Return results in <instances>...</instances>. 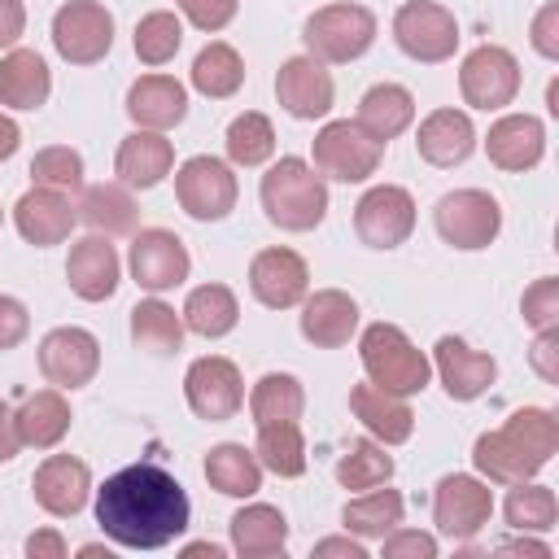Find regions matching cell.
<instances>
[{
    "mask_svg": "<svg viewBox=\"0 0 559 559\" xmlns=\"http://www.w3.org/2000/svg\"><path fill=\"white\" fill-rule=\"evenodd\" d=\"M26 559H66V537L57 528H35L26 537Z\"/></svg>",
    "mask_w": 559,
    "mask_h": 559,
    "instance_id": "db71d44e",
    "label": "cell"
},
{
    "mask_svg": "<svg viewBox=\"0 0 559 559\" xmlns=\"http://www.w3.org/2000/svg\"><path fill=\"white\" fill-rule=\"evenodd\" d=\"M485 157L507 170V175H524L533 166H542L546 157V127L537 114H502L489 122L485 135Z\"/></svg>",
    "mask_w": 559,
    "mask_h": 559,
    "instance_id": "7402d4cb",
    "label": "cell"
},
{
    "mask_svg": "<svg viewBox=\"0 0 559 559\" xmlns=\"http://www.w3.org/2000/svg\"><path fill=\"white\" fill-rule=\"evenodd\" d=\"M493 515V489L485 476L450 472L432 489V524L450 542H472Z\"/></svg>",
    "mask_w": 559,
    "mask_h": 559,
    "instance_id": "9c48e42d",
    "label": "cell"
},
{
    "mask_svg": "<svg viewBox=\"0 0 559 559\" xmlns=\"http://www.w3.org/2000/svg\"><path fill=\"white\" fill-rule=\"evenodd\" d=\"M432 227H437V236L450 249L476 253V249H489L498 240V231H502V205L485 188H454V192L437 197Z\"/></svg>",
    "mask_w": 559,
    "mask_h": 559,
    "instance_id": "52a82bcc",
    "label": "cell"
},
{
    "mask_svg": "<svg viewBox=\"0 0 559 559\" xmlns=\"http://www.w3.org/2000/svg\"><path fill=\"white\" fill-rule=\"evenodd\" d=\"M493 550H498V555H537V559H550V546L537 542L533 533H524V537H507V542H498Z\"/></svg>",
    "mask_w": 559,
    "mask_h": 559,
    "instance_id": "6f0895ef",
    "label": "cell"
},
{
    "mask_svg": "<svg viewBox=\"0 0 559 559\" xmlns=\"http://www.w3.org/2000/svg\"><path fill=\"white\" fill-rule=\"evenodd\" d=\"M314 559H367V546H362L354 533H345V537H323V542H314Z\"/></svg>",
    "mask_w": 559,
    "mask_h": 559,
    "instance_id": "11a10c76",
    "label": "cell"
},
{
    "mask_svg": "<svg viewBox=\"0 0 559 559\" xmlns=\"http://www.w3.org/2000/svg\"><path fill=\"white\" fill-rule=\"evenodd\" d=\"M380 555H384V559H437V537L397 524L393 533L380 537Z\"/></svg>",
    "mask_w": 559,
    "mask_h": 559,
    "instance_id": "7dc6e473",
    "label": "cell"
},
{
    "mask_svg": "<svg viewBox=\"0 0 559 559\" xmlns=\"http://www.w3.org/2000/svg\"><path fill=\"white\" fill-rule=\"evenodd\" d=\"M432 371L445 389L450 402H476L480 393H489V384L498 380V362L480 349H472L463 336H441L432 345Z\"/></svg>",
    "mask_w": 559,
    "mask_h": 559,
    "instance_id": "d6986e66",
    "label": "cell"
},
{
    "mask_svg": "<svg viewBox=\"0 0 559 559\" xmlns=\"http://www.w3.org/2000/svg\"><path fill=\"white\" fill-rule=\"evenodd\" d=\"M528 367L546 384H559V323L555 328H537V336L528 345Z\"/></svg>",
    "mask_w": 559,
    "mask_h": 559,
    "instance_id": "f907efd6",
    "label": "cell"
},
{
    "mask_svg": "<svg viewBox=\"0 0 559 559\" xmlns=\"http://www.w3.org/2000/svg\"><path fill=\"white\" fill-rule=\"evenodd\" d=\"M201 472H205L210 489L223 493V498H240V502H245V498H253V493L262 489V463H258L253 445H240V441H218V445H210Z\"/></svg>",
    "mask_w": 559,
    "mask_h": 559,
    "instance_id": "d6a6232c",
    "label": "cell"
},
{
    "mask_svg": "<svg viewBox=\"0 0 559 559\" xmlns=\"http://www.w3.org/2000/svg\"><path fill=\"white\" fill-rule=\"evenodd\" d=\"M0 223H4V210H0Z\"/></svg>",
    "mask_w": 559,
    "mask_h": 559,
    "instance_id": "6125c7cd",
    "label": "cell"
},
{
    "mask_svg": "<svg viewBox=\"0 0 559 559\" xmlns=\"http://www.w3.org/2000/svg\"><path fill=\"white\" fill-rule=\"evenodd\" d=\"M253 454L262 463V472H275L284 480L301 476L306 472V437H301V424H262L258 428V441H253Z\"/></svg>",
    "mask_w": 559,
    "mask_h": 559,
    "instance_id": "b9f144b4",
    "label": "cell"
},
{
    "mask_svg": "<svg viewBox=\"0 0 559 559\" xmlns=\"http://www.w3.org/2000/svg\"><path fill=\"white\" fill-rule=\"evenodd\" d=\"M92 493L100 533L122 550H162L192 520L183 485L157 463H127Z\"/></svg>",
    "mask_w": 559,
    "mask_h": 559,
    "instance_id": "6da1fadb",
    "label": "cell"
},
{
    "mask_svg": "<svg viewBox=\"0 0 559 559\" xmlns=\"http://www.w3.org/2000/svg\"><path fill=\"white\" fill-rule=\"evenodd\" d=\"M52 96V70L35 48H9L0 57V105L35 114Z\"/></svg>",
    "mask_w": 559,
    "mask_h": 559,
    "instance_id": "f1b7e54d",
    "label": "cell"
},
{
    "mask_svg": "<svg viewBox=\"0 0 559 559\" xmlns=\"http://www.w3.org/2000/svg\"><path fill=\"white\" fill-rule=\"evenodd\" d=\"M183 314H175V306H166L157 293H148L144 301L131 306V341L144 349V354H157V358H170L179 345H183Z\"/></svg>",
    "mask_w": 559,
    "mask_h": 559,
    "instance_id": "d590c367",
    "label": "cell"
},
{
    "mask_svg": "<svg viewBox=\"0 0 559 559\" xmlns=\"http://www.w3.org/2000/svg\"><path fill=\"white\" fill-rule=\"evenodd\" d=\"M31 493L48 515L70 520L92 498V467L74 454H48L31 476Z\"/></svg>",
    "mask_w": 559,
    "mask_h": 559,
    "instance_id": "44dd1931",
    "label": "cell"
},
{
    "mask_svg": "<svg viewBox=\"0 0 559 559\" xmlns=\"http://www.w3.org/2000/svg\"><path fill=\"white\" fill-rule=\"evenodd\" d=\"M520 314H524V323L537 332V328H555L559 323V280L555 275H542V280H533L528 288H524V297H520Z\"/></svg>",
    "mask_w": 559,
    "mask_h": 559,
    "instance_id": "bcb514c9",
    "label": "cell"
},
{
    "mask_svg": "<svg viewBox=\"0 0 559 559\" xmlns=\"http://www.w3.org/2000/svg\"><path fill=\"white\" fill-rule=\"evenodd\" d=\"M393 44H397L411 61H424V66L450 61V57L459 52V17H454L445 4L406 0V4L393 13Z\"/></svg>",
    "mask_w": 559,
    "mask_h": 559,
    "instance_id": "8fae6325",
    "label": "cell"
},
{
    "mask_svg": "<svg viewBox=\"0 0 559 559\" xmlns=\"http://www.w3.org/2000/svg\"><path fill=\"white\" fill-rule=\"evenodd\" d=\"M31 183L35 188H52V192H83V153L70 144H48L31 157Z\"/></svg>",
    "mask_w": 559,
    "mask_h": 559,
    "instance_id": "f6af8a7d",
    "label": "cell"
},
{
    "mask_svg": "<svg viewBox=\"0 0 559 559\" xmlns=\"http://www.w3.org/2000/svg\"><path fill=\"white\" fill-rule=\"evenodd\" d=\"M127 271L131 280L144 288V293H170L179 288L188 275H192V253L188 245L166 231V227H140L131 236V249H127Z\"/></svg>",
    "mask_w": 559,
    "mask_h": 559,
    "instance_id": "4fadbf2b",
    "label": "cell"
},
{
    "mask_svg": "<svg viewBox=\"0 0 559 559\" xmlns=\"http://www.w3.org/2000/svg\"><path fill=\"white\" fill-rule=\"evenodd\" d=\"M66 284L79 301H109L122 284V258L118 249L109 245V236L92 231L83 240L70 245V258H66Z\"/></svg>",
    "mask_w": 559,
    "mask_h": 559,
    "instance_id": "ffe728a7",
    "label": "cell"
},
{
    "mask_svg": "<svg viewBox=\"0 0 559 559\" xmlns=\"http://www.w3.org/2000/svg\"><path fill=\"white\" fill-rule=\"evenodd\" d=\"M249 293L266 310H293V306H301V297L310 293V266H306V258L297 249H288V245H271V249L253 253V262H249Z\"/></svg>",
    "mask_w": 559,
    "mask_h": 559,
    "instance_id": "ac0fdd59",
    "label": "cell"
},
{
    "mask_svg": "<svg viewBox=\"0 0 559 559\" xmlns=\"http://www.w3.org/2000/svg\"><path fill=\"white\" fill-rule=\"evenodd\" d=\"M236 197H240V183H236L231 162L197 153V157L175 166V201H179V210L188 218L218 223V218H227L236 210Z\"/></svg>",
    "mask_w": 559,
    "mask_h": 559,
    "instance_id": "ba28073f",
    "label": "cell"
},
{
    "mask_svg": "<svg viewBox=\"0 0 559 559\" xmlns=\"http://www.w3.org/2000/svg\"><path fill=\"white\" fill-rule=\"evenodd\" d=\"M275 100H280V109H284L288 118L314 122V118H328V114H332L336 83H332V74H328L323 61H314L310 52H297V57L280 61Z\"/></svg>",
    "mask_w": 559,
    "mask_h": 559,
    "instance_id": "e0dca14e",
    "label": "cell"
},
{
    "mask_svg": "<svg viewBox=\"0 0 559 559\" xmlns=\"http://www.w3.org/2000/svg\"><path fill=\"white\" fill-rule=\"evenodd\" d=\"M17 144H22V127L0 109V162H9L17 153Z\"/></svg>",
    "mask_w": 559,
    "mask_h": 559,
    "instance_id": "680465c9",
    "label": "cell"
},
{
    "mask_svg": "<svg viewBox=\"0 0 559 559\" xmlns=\"http://www.w3.org/2000/svg\"><path fill=\"white\" fill-rule=\"evenodd\" d=\"M79 555H83V559H114V550H109V546H100V542L79 546Z\"/></svg>",
    "mask_w": 559,
    "mask_h": 559,
    "instance_id": "94428289",
    "label": "cell"
},
{
    "mask_svg": "<svg viewBox=\"0 0 559 559\" xmlns=\"http://www.w3.org/2000/svg\"><path fill=\"white\" fill-rule=\"evenodd\" d=\"M389 445H380L376 437H358L345 445V454L336 459V485L341 489H376V485H389L393 476V454H384Z\"/></svg>",
    "mask_w": 559,
    "mask_h": 559,
    "instance_id": "ab89813d",
    "label": "cell"
},
{
    "mask_svg": "<svg viewBox=\"0 0 559 559\" xmlns=\"http://www.w3.org/2000/svg\"><path fill=\"white\" fill-rule=\"evenodd\" d=\"M301 44L323 66H349L376 44V13L367 4H354V0L323 4L306 17Z\"/></svg>",
    "mask_w": 559,
    "mask_h": 559,
    "instance_id": "5b68a950",
    "label": "cell"
},
{
    "mask_svg": "<svg viewBox=\"0 0 559 559\" xmlns=\"http://www.w3.org/2000/svg\"><path fill=\"white\" fill-rule=\"evenodd\" d=\"M188 83H192L201 96H210V100H227V96H236L240 83H245V61H240V52H236L227 39H210V44L192 57Z\"/></svg>",
    "mask_w": 559,
    "mask_h": 559,
    "instance_id": "8d00e7d4",
    "label": "cell"
},
{
    "mask_svg": "<svg viewBox=\"0 0 559 559\" xmlns=\"http://www.w3.org/2000/svg\"><path fill=\"white\" fill-rule=\"evenodd\" d=\"M170 170H175V144L166 140V131H144V127H135L131 135H122V144H118V153H114V175H118V183H127L131 192H148V188H157Z\"/></svg>",
    "mask_w": 559,
    "mask_h": 559,
    "instance_id": "d4e9b609",
    "label": "cell"
},
{
    "mask_svg": "<svg viewBox=\"0 0 559 559\" xmlns=\"http://www.w3.org/2000/svg\"><path fill=\"white\" fill-rule=\"evenodd\" d=\"M22 450V437H17V419H13V406L0 402V463H13Z\"/></svg>",
    "mask_w": 559,
    "mask_h": 559,
    "instance_id": "9f6ffc18",
    "label": "cell"
},
{
    "mask_svg": "<svg viewBox=\"0 0 559 559\" xmlns=\"http://www.w3.org/2000/svg\"><path fill=\"white\" fill-rule=\"evenodd\" d=\"M306 411V389L293 371H266L253 389H249V415L253 428L262 424H297Z\"/></svg>",
    "mask_w": 559,
    "mask_h": 559,
    "instance_id": "74e56055",
    "label": "cell"
},
{
    "mask_svg": "<svg viewBox=\"0 0 559 559\" xmlns=\"http://www.w3.org/2000/svg\"><path fill=\"white\" fill-rule=\"evenodd\" d=\"M223 148H227V162L231 166H266L271 153H275V127H271V118L258 114V109L236 114L227 122Z\"/></svg>",
    "mask_w": 559,
    "mask_h": 559,
    "instance_id": "7bdbcfd3",
    "label": "cell"
},
{
    "mask_svg": "<svg viewBox=\"0 0 559 559\" xmlns=\"http://www.w3.org/2000/svg\"><path fill=\"white\" fill-rule=\"evenodd\" d=\"M528 44H533V52H537V57L559 61V0H546V4L533 13Z\"/></svg>",
    "mask_w": 559,
    "mask_h": 559,
    "instance_id": "681fc988",
    "label": "cell"
},
{
    "mask_svg": "<svg viewBox=\"0 0 559 559\" xmlns=\"http://www.w3.org/2000/svg\"><path fill=\"white\" fill-rule=\"evenodd\" d=\"M472 148H476V127H472V118L463 109H450V105L432 109L415 131V153L428 166H441V170L463 166L472 157Z\"/></svg>",
    "mask_w": 559,
    "mask_h": 559,
    "instance_id": "4316f807",
    "label": "cell"
},
{
    "mask_svg": "<svg viewBox=\"0 0 559 559\" xmlns=\"http://www.w3.org/2000/svg\"><path fill=\"white\" fill-rule=\"evenodd\" d=\"M559 450V419L546 406H520L515 415H507L502 428H489L476 437L472 445V463L476 476H485L489 485H520L533 480Z\"/></svg>",
    "mask_w": 559,
    "mask_h": 559,
    "instance_id": "7a4b0ae2",
    "label": "cell"
},
{
    "mask_svg": "<svg viewBox=\"0 0 559 559\" xmlns=\"http://www.w3.org/2000/svg\"><path fill=\"white\" fill-rule=\"evenodd\" d=\"M354 231L367 249H397L415 231V197L402 183H371L354 205Z\"/></svg>",
    "mask_w": 559,
    "mask_h": 559,
    "instance_id": "5bb4252c",
    "label": "cell"
},
{
    "mask_svg": "<svg viewBox=\"0 0 559 559\" xmlns=\"http://www.w3.org/2000/svg\"><path fill=\"white\" fill-rule=\"evenodd\" d=\"M179 314H183L188 332H197L205 341H218L240 323V301H236V293L227 284H201V288H192L183 297Z\"/></svg>",
    "mask_w": 559,
    "mask_h": 559,
    "instance_id": "e575fe53",
    "label": "cell"
},
{
    "mask_svg": "<svg viewBox=\"0 0 559 559\" xmlns=\"http://www.w3.org/2000/svg\"><path fill=\"white\" fill-rule=\"evenodd\" d=\"M183 397H188V406H192L197 419H210V424L236 419L240 406H245L240 367L231 358H223V354L192 358L188 371H183Z\"/></svg>",
    "mask_w": 559,
    "mask_h": 559,
    "instance_id": "9a60e30c",
    "label": "cell"
},
{
    "mask_svg": "<svg viewBox=\"0 0 559 559\" xmlns=\"http://www.w3.org/2000/svg\"><path fill=\"white\" fill-rule=\"evenodd\" d=\"M179 4V13L197 26V31H223L231 17H236V9H240V0H175Z\"/></svg>",
    "mask_w": 559,
    "mask_h": 559,
    "instance_id": "c3c4849f",
    "label": "cell"
},
{
    "mask_svg": "<svg viewBox=\"0 0 559 559\" xmlns=\"http://www.w3.org/2000/svg\"><path fill=\"white\" fill-rule=\"evenodd\" d=\"M13 419H17V437L22 445L31 450H52L61 445V437L70 432V402H66V389H35L26 393L17 406H13Z\"/></svg>",
    "mask_w": 559,
    "mask_h": 559,
    "instance_id": "f546056e",
    "label": "cell"
},
{
    "mask_svg": "<svg viewBox=\"0 0 559 559\" xmlns=\"http://www.w3.org/2000/svg\"><path fill=\"white\" fill-rule=\"evenodd\" d=\"M349 411H354V419L367 428V437H376L380 445H402V441H411V432H415V411H411V402L397 397V393L376 389L371 380H362V384L349 389Z\"/></svg>",
    "mask_w": 559,
    "mask_h": 559,
    "instance_id": "83f0119b",
    "label": "cell"
},
{
    "mask_svg": "<svg viewBox=\"0 0 559 559\" xmlns=\"http://www.w3.org/2000/svg\"><path fill=\"white\" fill-rule=\"evenodd\" d=\"M127 118L144 131H170L188 118V87L170 74H140L127 87Z\"/></svg>",
    "mask_w": 559,
    "mask_h": 559,
    "instance_id": "484cf974",
    "label": "cell"
},
{
    "mask_svg": "<svg viewBox=\"0 0 559 559\" xmlns=\"http://www.w3.org/2000/svg\"><path fill=\"white\" fill-rule=\"evenodd\" d=\"M26 332H31V310L17 297L0 293V354L4 349H17L26 341Z\"/></svg>",
    "mask_w": 559,
    "mask_h": 559,
    "instance_id": "816d5d0a",
    "label": "cell"
},
{
    "mask_svg": "<svg viewBox=\"0 0 559 559\" xmlns=\"http://www.w3.org/2000/svg\"><path fill=\"white\" fill-rule=\"evenodd\" d=\"M74 223H79L74 201H70L66 192H52V188H31V192H22L17 205H13V227H17V236H22L26 245H35V249H52V245L70 240Z\"/></svg>",
    "mask_w": 559,
    "mask_h": 559,
    "instance_id": "603a6c76",
    "label": "cell"
},
{
    "mask_svg": "<svg viewBox=\"0 0 559 559\" xmlns=\"http://www.w3.org/2000/svg\"><path fill=\"white\" fill-rule=\"evenodd\" d=\"M354 122L371 140H380V144L397 140L415 122V96H411V87H402V83H376V87H367L362 100H358Z\"/></svg>",
    "mask_w": 559,
    "mask_h": 559,
    "instance_id": "836d02e7",
    "label": "cell"
},
{
    "mask_svg": "<svg viewBox=\"0 0 559 559\" xmlns=\"http://www.w3.org/2000/svg\"><path fill=\"white\" fill-rule=\"evenodd\" d=\"M459 92L472 109H507L520 96V61L502 44H476L459 66Z\"/></svg>",
    "mask_w": 559,
    "mask_h": 559,
    "instance_id": "7c38bea8",
    "label": "cell"
},
{
    "mask_svg": "<svg viewBox=\"0 0 559 559\" xmlns=\"http://www.w3.org/2000/svg\"><path fill=\"white\" fill-rule=\"evenodd\" d=\"M384 144L371 140L354 118H332L310 140V166L336 183H367L380 170Z\"/></svg>",
    "mask_w": 559,
    "mask_h": 559,
    "instance_id": "8992f818",
    "label": "cell"
},
{
    "mask_svg": "<svg viewBox=\"0 0 559 559\" xmlns=\"http://www.w3.org/2000/svg\"><path fill=\"white\" fill-rule=\"evenodd\" d=\"M179 44H183V17H179V13L153 9V13H144V17L135 22L131 48H135V57H140L144 66H166V61H175Z\"/></svg>",
    "mask_w": 559,
    "mask_h": 559,
    "instance_id": "ee69618b",
    "label": "cell"
},
{
    "mask_svg": "<svg viewBox=\"0 0 559 559\" xmlns=\"http://www.w3.org/2000/svg\"><path fill=\"white\" fill-rule=\"evenodd\" d=\"M507 502H502V515L515 533H550L555 520H559V498L550 485H537L533 480H520V485H507Z\"/></svg>",
    "mask_w": 559,
    "mask_h": 559,
    "instance_id": "60d3db41",
    "label": "cell"
},
{
    "mask_svg": "<svg viewBox=\"0 0 559 559\" xmlns=\"http://www.w3.org/2000/svg\"><path fill=\"white\" fill-rule=\"evenodd\" d=\"M258 201L280 231H314L328 218V183L306 157H280L258 183Z\"/></svg>",
    "mask_w": 559,
    "mask_h": 559,
    "instance_id": "3957f363",
    "label": "cell"
},
{
    "mask_svg": "<svg viewBox=\"0 0 559 559\" xmlns=\"http://www.w3.org/2000/svg\"><path fill=\"white\" fill-rule=\"evenodd\" d=\"M79 218L92 227V231H100V236H131L135 231V223H140V205H135V192L127 188V183H83V192H79Z\"/></svg>",
    "mask_w": 559,
    "mask_h": 559,
    "instance_id": "1f68e13d",
    "label": "cell"
},
{
    "mask_svg": "<svg viewBox=\"0 0 559 559\" xmlns=\"http://www.w3.org/2000/svg\"><path fill=\"white\" fill-rule=\"evenodd\" d=\"M22 35H26V4L22 0H0V52L17 48Z\"/></svg>",
    "mask_w": 559,
    "mask_h": 559,
    "instance_id": "f5cc1de1",
    "label": "cell"
},
{
    "mask_svg": "<svg viewBox=\"0 0 559 559\" xmlns=\"http://www.w3.org/2000/svg\"><path fill=\"white\" fill-rule=\"evenodd\" d=\"M227 533H231V550L245 559H271V555H284L288 546V520L271 502H245L231 515Z\"/></svg>",
    "mask_w": 559,
    "mask_h": 559,
    "instance_id": "4dcf8cb0",
    "label": "cell"
},
{
    "mask_svg": "<svg viewBox=\"0 0 559 559\" xmlns=\"http://www.w3.org/2000/svg\"><path fill=\"white\" fill-rule=\"evenodd\" d=\"M358 362H362V371H367V380L376 389L397 393V397H415L432 380L428 354L397 323H384V319L362 328V336H358Z\"/></svg>",
    "mask_w": 559,
    "mask_h": 559,
    "instance_id": "277c9868",
    "label": "cell"
},
{
    "mask_svg": "<svg viewBox=\"0 0 559 559\" xmlns=\"http://www.w3.org/2000/svg\"><path fill=\"white\" fill-rule=\"evenodd\" d=\"M39 371H44V380L52 389L74 393V389L96 380V371H100V341L87 328H74V323L52 328V332L39 336Z\"/></svg>",
    "mask_w": 559,
    "mask_h": 559,
    "instance_id": "2e32d148",
    "label": "cell"
},
{
    "mask_svg": "<svg viewBox=\"0 0 559 559\" xmlns=\"http://www.w3.org/2000/svg\"><path fill=\"white\" fill-rule=\"evenodd\" d=\"M297 328L314 349H341L358 332V301L345 288H314L301 297Z\"/></svg>",
    "mask_w": 559,
    "mask_h": 559,
    "instance_id": "cb8c5ba5",
    "label": "cell"
},
{
    "mask_svg": "<svg viewBox=\"0 0 559 559\" xmlns=\"http://www.w3.org/2000/svg\"><path fill=\"white\" fill-rule=\"evenodd\" d=\"M402 515H406V498L397 489H380L376 485V489H362L358 498L345 502L341 524L354 537H384V533H393L402 524Z\"/></svg>",
    "mask_w": 559,
    "mask_h": 559,
    "instance_id": "f35d334b",
    "label": "cell"
},
{
    "mask_svg": "<svg viewBox=\"0 0 559 559\" xmlns=\"http://www.w3.org/2000/svg\"><path fill=\"white\" fill-rule=\"evenodd\" d=\"M52 48L70 66H96L114 48V13L100 0H66L52 13Z\"/></svg>",
    "mask_w": 559,
    "mask_h": 559,
    "instance_id": "30bf717a",
    "label": "cell"
},
{
    "mask_svg": "<svg viewBox=\"0 0 559 559\" xmlns=\"http://www.w3.org/2000/svg\"><path fill=\"white\" fill-rule=\"evenodd\" d=\"M223 559V546H214V542H192V546H183V559Z\"/></svg>",
    "mask_w": 559,
    "mask_h": 559,
    "instance_id": "91938a15",
    "label": "cell"
}]
</instances>
